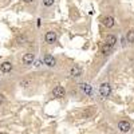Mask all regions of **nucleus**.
<instances>
[{"mask_svg":"<svg viewBox=\"0 0 134 134\" xmlns=\"http://www.w3.org/2000/svg\"><path fill=\"white\" fill-rule=\"evenodd\" d=\"M115 43H117V38H115L114 35H109V36L106 38V44H107V46L113 47Z\"/></svg>","mask_w":134,"mask_h":134,"instance_id":"11","label":"nucleus"},{"mask_svg":"<svg viewBox=\"0 0 134 134\" xmlns=\"http://www.w3.org/2000/svg\"><path fill=\"white\" fill-rule=\"evenodd\" d=\"M30 84H31V79H23V81L20 82V86H22V87H28Z\"/></svg>","mask_w":134,"mask_h":134,"instance_id":"13","label":"nucleus"},{"mask_svg":"<svg viewBox=\"0 0 134 134\" xmlns=\"http://www.w3.org/2000/svg\"><path fill=\"white\" fill-rule=\"evenodd\" d=\"M126 38H128L129 43H134V30H130L128 32V35H126Z\"/></svg>","mask_w":134,"mask_h":134,"instance_id":"12","label":"nucleus"},{"mask_svg":"<svg viewBox=\"0 0 134 134\" xmlns=\"http://www.w3.org/2000/svg\"><path fill=\"white\" fill-rule=\"evenodd\" d=\"M81 74H82V70H81L79 66H74V67H71V70H70V75L74 76V78L81 76Z\"/></svg>","mask_w":134,"mask_h":134,"instance_id":"7","label":"nucleus"},{"mask_svg":"<svg viewBox=\"0 0 134 134\" xmlns=\"http://www.w3.org/2000/svg\"><path fill=\"white\" fill-rule=\"evenodd\" d=\"M34 60H35V55L31 54V52L26 54L24 57H23V63H24V65H32Z\"/></svg>","mask_w":134,"mask_h":134,"instance_id":"5","label":"nucleus"},{"mask_svg":"<svg viewBox=\"0 0 134 134\" xmlns=\"http://www.w3.org/2000/svg\"><path fill=\"white\" fill-rule=\"evenodd\" d=\"M0 134H5V133H0Z\"/></svg>","mask_w":134,"mask_h":134,"instance_id":"19","label":"nucleus"},{"mask_svg":"<svg viewBox=\"0 0 134 134\" xmlns=\"http://www.w3.org/2000/svg\"><path fill=\"white\" fill-rule=\"evenodd\" d=\"M102 23H103L106 27H113L114 26V19L111 16H105V18H102Z\"/></svg>","mask_w":134,"mask_h":134,"instance_id":"9","label":"nucleus"},{"mask_svg":"<svg viewBox=\"0 0 134 134\" xmlns=\"http://www.w3.org/2000/svg\"><path fill=\"white\" fill-rule=\"evenodd\" d=\"M110 50H111V47H110V46H107V44H106V46L103 47V48H102V52H103L105 55H107V54L110 52Z\"/></svg>","mask_w":134,"mask_h":134,"instance_id":"14","label":"nucleus"},{"mask_svg":"<svg viewBox=\"0 0 134 134\" xmlns=\"http://www.w3.org/2000/svg\"><path fill=\"white\" fill-rule=\"evenodd\" d=\"M23 2H26V3H31L32 0H23Z\"/></svg>","mask_w":134,"mask_h":134,"instance_id":"18","label":"nucleus"},{"mask_svg":"<svg viewBox=\"0 0 134 134\" xmlns=\"http://www.w3.org/2000/svg\"><path fill=\"white\" fill-rule=\"evenodd\" d=\"M0 70H2V73H10L12 70V63L11 62H3L2 65H0Z\"/></svg>","mask_w":134,"mask_h":134,"instance_id":"6","label":"nucleus"},{"mask_svg":"<svg viewBox=\"0 0 134 134\" xmlns=\"http://www.w3.org/2000/svg\"><path fill=\"white\" fill-rule=\"evenodd\" d=\"M79 87H81V90H82L84 94H87V95H90L91 91H93L91 86H90L89 83H81V84H79Z\"/></svg>","mask_w":134,"mask_h":134,"instance_id":"8","label":"nucleus"},{"mask_svg":"<svg viewBox=\"0 0 134 134\" xmlns=\"http://www.w3.org/2000/svg\"><path fill=\"white\" fill-rule=\"evenodd\" d=\"M24 40H26V36H19V38H18V42H19L20 44H22V42H24Z\"/></svg>","mask_w":134,"mask_h":134,"instance_id":"16","label":"nucleus"},{"mask_svg":"<svg viewBox=\"0 0 134 134\" xmlns=\"http://www.w3.org/2000/svg\"><path fill=\"white\" fill-rule=\"evenodd\" d=\"M46 42L47 43H50V44H52V43H55V40H57V34L54 32V31H48V32L46 34Z\"/></svg>","mask_w":134,"mask_h":134,"instance_id":"4","label":"nucleus"},{"mask_svg":"<svg viewBox=\"0 0 134 134\" xmlns=\"http://www.w3.org/2000/svg\"><path fill=\"white\" fill-rule=\"evenodd\" d=\"M3 102H4V95H3V94H0V105H2Z\"/></svg>","mask_w":134,"mask_h":134,"instance_id":"17","label":"nucleus"},{"mask_svg":"<svg viewBox=\"0 0 134 134\" xmlns=\"http://www.w3.org/2000/svg\"><path fill=\"white\" fill-rule=\"evenodd\" d=\"M54 2H55V0H43V4H44L46 7H50V5L54 4Z\"/></svg>","mask_w":134,"mask_h":134,"instance_id":"15","label":"nucleus"},{"mask_svg":"<svg viewBox=\"0 0 134 134\" xmlns=\"http://www.w3.org/2000/svg\"><path fill=\"white\" fill-rule=\"evenodd\" d=\"M44 63L47 66H50V67L55 66V59H54L52 55H46V57H44Z\"/></svg>","mask_w":134,"mask_h":134,"instance_id":"10","label":"nucleus"},{"mask_svg":"<svg viewBox=\"0 0 134 134\" xmlns=\"http://www.w3.org/2000/svg\"><path fill=\"white\" fill-rule=\"evenodd\" d=\"M52 95H54L55 98H62V97H65V89H63L62 86H57V87H54Z\"/></svg>","mask_w":134,"mask_h":134,"instance_id":"2","label":"nucleus"},{"mask_svg":"<svg viewBox=\"0 0 134 134\" xmlns=\"http://www.w3.org/2000/svg\"><path fill=\"white\" fill-rule=\"evenodd\" d=\"M99 93L102 94V97H109L111 94V86L109 83H102L99 86Z\"/></svg>","mask_w":134,"mask_h":134,"instance_id":"1","label":"nucleus"},{"mask_svg":"<svg viewBox=\"0 0 134 134\" xmlns=\"http://www.w3.org/2000/svg\"><path fill=\"white\" fill-rule=\"evenodd\" d=\"M118 129L122 133H128L130 130V123L128 121H121V122H118Z\"/></svg>","mask_w":134,"mask_h":134,"instance_id":"3","label":"nucleus"}]
</instances>
